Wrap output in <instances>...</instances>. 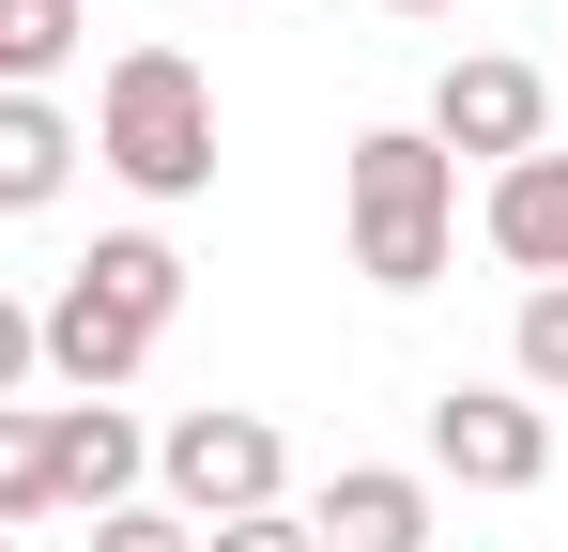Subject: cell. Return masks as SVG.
I'll return each instance as SVG.
<instances>
[{"label":"cell","mask_w":568,"mask_h":552,"mask_svg":"<svg viewBox=\"0 0 568 552\" xmlns=\"http://www.w3.org/2000/svg\"><path fill=\"white\" fill-rule=\"evenodd\" d=\"M170 307H185V262H170L154 231H108L93 262L62 276V307L31 323V354L62 368L78 399H108L123 368H139V354H154V338H170Z\"/></svg>","instance_id":"1"},{"label":"cell","mask_w":568,"mask_h":552,"mask_svg":"<svg viewBox=\"0 0 568 552\" xmlns=\"http://www.w3.org/2000/svg\"><path fill=\"white\" fill-rule=\"evenodd\" d=\"M338 200H354V276H384V292H430V276H446V215H462V154H446L430 123H384V139H354V170H338Z\"/></svg>","instance_id":"2"},{"label":"cell","mask_w":568,"mask_h":552,"mask_svg":"<svg viewBox=\"0 0 568 552\" xmlns=\"http://www.w3.org/2000/svg\"><path fill=\"white\" fill-rule=\"evenodd\" d=\"M93 154L139 184V200H200V184H215V92H200L185 47H123V62H108Z\"/></svg>","instance_id":"3"},{"label":"cell","mask_w":568,"mask_h":552,"mask_svg":"<svg viewBox=\"0 0 568 552\" xmlns=\"http://www.w3.org/2000/svg\"><path fill=\"white\" fill-rule=\"evenodd\" d=\"M154 476H170L185 522H246V507H277L292 446L262 430V415H170V430H154Z\"/></svg>","instance_id":"4"},{"label":"cell","mask_w":568,"mask_h":552,"mask_svg":"<svg viewBox=\"0 0 568 552\" xmlns=\"http://www.w3.org/2000/svg\"><path fill=\"white\" fill-rule=\"evenodd\" d=\"M430 460H446L462 491H538V476H554V415H538V399H491V384H446V399H430Z\"/></svg>","instance_id":"5"},{"label":"cell","mask_w":568,"mask_h":552,"mask_svg":"<svg viewBox=\"0 0 568 552\" xmlns=\"http://www.w3.org/2000/svg\"><path fill=\"white\" fill-rule=\"evenodd\" d=\"M538 123H554V92H538V62H507V47H476V62H446V92H430V139L446 154H538Z\"/></svg>","instance_id":"6"},{"label":"cell","mask_w":568,"mask_h":552,"mask_svg":"<svg viewBox=\"0 0 568 552\" xmlns=\"http://www.w3.org/2000/svg\"><path fill=\"white\" fill-rule=\"evenodd\" d=\"M139 476H154V430H139L123 399H62V415H47V491H62V507H123Z\"/></svg>","instance_id":"7"},{"label":"cell","mask_w":568,"mask_h":552,"mask_svg":"<svg viewBox=\"0 0 568 552\" xmlns=\"http://www.w3.org/2000/svg\"><path fill=\"white\" fill-rule=\"evenodd\" d=\"M307 538H323V552H430V491H415L399 460H354V476L323 491Z\"/></svg>","instance_id":"8"},{"label":"cell","mask_w":568,"mask_h":552,"mask_svg":"<svg viewBox=\"0 0 568 552\" xmlns=\"http://www.w3.org/2000/svg\"><path fill=\"white\" fill-rule=\"evenodd\" d=\"M491 262L568 276V154H507L491 170Z\"/></svg>","instance_id":"9"},{"label":"cell","mask_w":568,"mask_h":552,"mask_svg":"<svg viewBox=\"0 0 568 552\" xmlns=\"http://www.w3.org/2000/svg\"><path fill=\"white\" fill-rule=\"evenodd\" d=\"M78 170V123L47 108V92H0V215H47Z\"/></svg>","instance_id":"10"},{"label":"cell","mask_w":568,"mask_h":552,"mask_svg":"<svg viewBox=\"0 0 568 552\" xmlns=\"http://www.w3.org/2000/svg\"><path fill=\"white\" fill-rule=\"evenodd\" d=\"M62 62H78V0H0V92L62 78Z\"/></svg>","instance_id":"11"},{"label":"cell","mask_w":568,"mask_h":552,"mask_svg":"<svg viewBox=\"0 0 568 552\" xmlns=\"http://www.w3.org/2000/svg\"><path fill=\"white\" fill-rule=\"evenodd\" d=\"M507 354H523V384H538V399H568V276H538V292H523Z\"/></svg>","instance_id":"12"},{"label":"cell","mask_w":568,"mask_h":552,"mask_svg":"<svg viewBox=\"0 0 568 552\" xmlns=\"http://www.w3.org/2000/svg\"><path fill=\"white\" fill-rule=\"evenodd\" d=\"M62 491H47V415H16L0 399V522H47Z\"/></svg>","instance_id":"13"},{"label":"cell","mask_w":568,"mask_h":552,"mask_svg":"<svg viewBox=\"0 0 568 552\" xmlns=\"http://www.w3.org/2000/svg\"><path fill=\"white\" fill-rule=\"evenodd\" d=\"M93 552H200L185 507H93Z\"/></svg>","instance_id":"14"},{"label":"cell","mask_w":568,"mask_h":552,"mask_svg":"<svg viewBox=\"0 0 568 552\" xmlns=\"http://www.w3.org/2000/svg\"><path fill=\"white\" fill-rule=\"evenodd\" d=\"M200 552H323V538H307V522H277V507H246V522H215Z\"/></svg>","instance_id":"15"},{"label":"cell","mask_w":568,"mask_h":552,"mask_svg":"<svg viewBox=\"0 0 568 552\" xmlns=\"http://www.w3.org/2000/svg\"><path fill=\"white\" fill-rule=\"evenodd\" d=\"M31 368H47V354H31V307H0V399H16Z\"/></svg>","instance_id":"16"},{"label":"cell","mask_w":568,"mask_h":552,"mask_svg":"<svg viewBox=\"0 0 568 552\" xmlns=\"http://www.w3.org/2000/svg\"><path fill=\"white\" fill-rule=\"evenodd\" d=\"M384 16H462V0H384Z\"/></svg>","instance_id":"17"},{"label":"cell","mask_w":568,"mask_h":552,"mask_svg":"<svg viewBox=\"0 0 568 552\" xmlns=\"http://www.w3.org/2000/svg\"><path fill=\"white\" fill-rule=\"evenodd\" d=\"M0 552H16V538H0Z\"/></svg>","instance_id":"18"}]
</instances>
